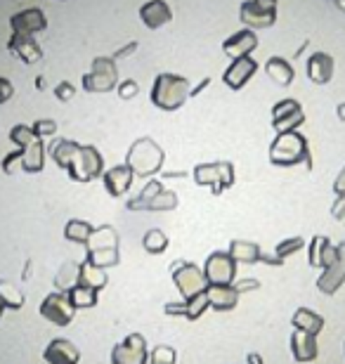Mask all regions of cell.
Segmentation results:
<instances>
[{
  "label": "cell",
  "instance_id": "cell-39",
  "mask_svg": "<svg viewBox=\"0 0 345 364\" xmlns=\"http://www.w3.org/2000/svg\"><path fill=\"white\" fill-rule=\"evenodd\" d=\"M147 364H178V350L171 346H154Z\"/></svg>",
  "mask_w": 345,
  "mask_h": 364
},
{
  "label": "cell",
  "instance_id": "cell-30",
  "mask_svg": "<svg viewBox=\"0 0 345 364\" xmlns=\"http://www.w3.org/2000/svg\"><path fill=\"white\" fill-rule=\"evenodd\" d=\"M164 182L161 180H156V178H149L144 182V187H142V192H139L137 196H133L126 206H128V210H149V206H152V201L156 199V196L164 192Z\"/></svg>",
  "mask_w": 345,
  "mask_h": 364
},
{
  "label": "cell",
  "instance_id": "cell-11",
  "mask_svg": "<svg viewBox=\"0 0 345 364\" xmlns=\"http://www.w3.org/2000/svg\"><path fill=\"white\" fill-rule=\"evenodd\" d=\"M149 348L142 333H128L121 343L112 348V364H147Z\"/></svg>",
  "mask_w": 345,
  "mask_h": 364
},
{
  "label": "cell",
  "instance_id": "cell-43",
  "mask_svg": "<svg viewBox=\"0 0 345 364\" xmlns=\"http://www.w3.org/2000/svg\"><path fill=\"white\" fill-rule=\"evenodd\" d=\"M0 168H3L5 176H17V173H21V149L10 151V154L0 161Z\"/></svg>",
  "mask_w": 345,
  "mask_h": 364
},
{
  "label": "cell",
  "instance_id": "cell-57",
  "mask_svg": "<svg viewBox=\"0 0 345 364\" xmlns=\"http://www.w3.org/2000/svg\"><path fill=\"white\" fill-rule=\"evenodd\" d=\"M336 7H339L341 12H345V0H336Z\"/></svg>",
  "mask_w": 345,
  "mask_h": 364
},
{
  "label": "cell",
  "instance_id": "cell-6",
  "mask_svg": "<svg viewBox=\"0 0 345 364\" xmlns=\"http://www.w3.org/2000/svg\"><path fill=\"white\" fill-rule=\"evenodd\" d=\"M192 178L199 187H211V192L220 196L234 185V166L230 161L196 164L192 171Z\"/></svg>",
  "mask_w": 345,
  "mask_h": 364
},
{
  "label": "cell",
  "instance_id": "cell-9",
  "mask_svg": "<svg viewBox=\"0 0 345 364\" xmlns=\"http://www.w3.org/2000/svg\"><path fill=\"white\" fill-rule=\"evenodd\" d=\"M38 312L48 322H53L57 326H69L76 317V308H73L69 291H53L41 301Z\"/></svg>",
  "mask_w": 345,
  "mask_h": 364
},
{
  "label": "cell",
  "instance_id": "cell-38",
  "mask_svg": "<svg viewBox=\"0 0 345 364\" xmlns=\"http://www.w3.org/2000/svg\"><path fill=\"white\" fill-rule=\"evenodd\" d=\"M10 140H12V144H17V149H26L28 144H33L38 137H36L31 126H26V123H17V126H12V130H10Z\"/></svg>",
  "mask_w": 345,
  "mask_h": 364
},
{
  "label": "cell",
  "instance_id": "cell-19",
  "mask_svg": "<svg viewBox=\"0 0 345 364\" xmlns=\"http://www.w3.org/2000/svg\"><path fill=\"white\" fill-rule=\"evenodd\" d=\"M334 67H336L334 57L329 53L317 50V53H312L310 57H307L305 74L314 85H327V83H331V78H334Z\"/></svg>",
  "mask_w": 345,
  "mask_h": 364
},
{
  "label": "cell",
  "instance_id": "cell-7",
  "mask_svg": "<svg viewBox=\"0 0 345 364\" xmlns=\"http://www.w3.org/2000/svg\"><path fill=\"white\" fill-rule=\"evenodd\" d=\"M277 3L279 0H244L239 7V19L246 28L262 31L275 26L277 21Z\"/></svg>",
  "mask_w": 345,
  "mask_h": 364
},
{
  "label": "cell",
  "instance_id": "cell-52",
  "mask_svg": "<svg viewBox=\"0 0 345 364\" xmlns=\"http://www.w3.org/2000/svg\"><path fill=\"white\" fill-rule=\"evenodd\" d=\"M334 194L336 196H345V166H343V171L334 180Z\"/></svg>",
  "mask_w": 345,
  "mask_h": 364
},
{
  "label": "cell",
  "instance_id": "cell-13",
  "mask_svg": "<svg viewBox=\"0 0 345 364\" xmlns=\"http://www.w3.org/2000/svg\"><path fill=\"white\" fill-rule=\"evenodd\" d=\"M10 28H12V33L33 36V38H38L43 31H48V17L41 7H26V10L12 14Z\"/></svg>",
  "mask_w": 345,
  "mask_h": 364
},
{
  "label": "cell",
  "instance_id": "cell-14",
  "mask_svg": "<svg viewBox=\"0 0 345 364\" xmlns=\"http://www.w3.org/2000/svg\"><path fill=\"white\" fill-rule=\"evenodd\" d=\"M255 71H258V62H255L251 55L237 57V60H232V62H230V67L225 69L223 83H225L230 90H241V88H244V85L255 76Z\"/></svg>",
  "mask_w": 345,
  "mask_h": 364
},
{
  "label": "cell",
  "instance_id": "cell-27",
  "mask_svg": "<svg viewBox=\"0 0 345 364\" xmlns=\"http://www.w3.org/2000/svg\"><path fill=\"white\" fill-rule=\"evenodd\" d=\"M291 324H293V329L314 333V336L324 331V317H322L319 312H314L312 308H298L296 312H293Z\"/></svg>",
  "mask_w": 345,
  "mask_h": 364
},
{
  "label": "cell",
  "instance_id": "cell-44",
  "mask_svg": "<svg viewBox=\"0 0 345 364\" xmlns=\"http://www.w3.org/2000/svg\"><path fill=\"white\" fill-rule=\"evenodd\" d=\"M116 92H119V97L121 100H133L137 97V92H139V83L135 81V78H126V81H121L119 85H116Z\"/></svg>",
  "mask_w": 345,
  "mask_h": 364
},
{
  "label": "cell",
  "instance_id": "cell-34",
  "mask_svg": "<svg viewBox=\"0 0 345 364\" xmlns=\"http://www.w3.org/2000/svg\"><path fill=\"white\" fill-rule=\"evenodd\" d=\"M26 303L24 294L12 282H0V305L5 310H21Z\"/></svg>",
  "mask_w": 345,
  "mask_h": 364
},
{
  "label": "cell",
  "instance_id": "cell-5",
  "mask_svg": "<svg viewBox=\"0 0 345 364\" xmlns=\"http://www.w3.org/2000/svg\"><path fill=\"white\" fill-rule=\"evenodd\" d=\"M67 173L73 182H83V185L97 180L105 173V156H102V151L95 144H80L76 156L71 159Z\"/></svg>",
  "mask_w": 345,
  "mask_h": 364
},
{
  "label": "cell",
  "instance_id": "cell-53",
  "mask_svg": "<svg viewBox=\"0 0 345 364\" xmlns=\"http://www.w3.org/2000/svg\"><path fill=\"white\" fill-rule=\"evenodd\" d=\"M336 253H339V256H336V260H339V263H341V267H343V270H345V242L336 244Z\"/></svg>",
  "mask_w": 345,
  "mask_h": 364
},
{
  "label": "cell",
  "instance_id": "cell-18",
  "mask_svg": "<svg viewBox=\"0 0 345 364\" xmlns=\"http://www.w3.org/2000/svg\"><path fill=\"white\" fill-rule=\"evenodd\" d=\"M7 50H10V55L14 60H19L24 64H38L43 60V50L33 36L12 33L10 41H7Z\"/></svg>",
  "mask_w": 345,
  "mask_h": 364
},
{
  "label": "cell",
  "instance_id": "cell-61",
  "mask_svg": "<svg viewBox=\"0 0 345 364\" xmlns=\"http://www.w3.org/2000/svg\"><path fill=\"white\" fill-rule=\"evenodd\" d=\"M331 3H336V0H331Z\"/></svg>",
  "mask_w": 345,
  "mask_h": 364
},
{
  "label": "cell",
  "instance_id": "cell-1",
  "mask_svg": "<svg viewBox=\"0 0 345 364\" xmlns=\"http://www.w3.org/2000/svg\"><path fill=\"white\" fill-rule=\"evenodd\" d=\"M189 97H192V83H189L185 76L164 71V74H159L154 78L149 100L161 112H178Z\"/></svg>",
  "mask_w": 345,
  "mask_h": 364
},
{
  "label": "cell",
  "instance_id": "cell-37",
  "mask_svg": "<svg viewBox=\"0 0 345 364\" xmlns=\"http://www.w3.org/2000/svg\"><path fill=\"white\" fill-rule=\"evenodd\" d=\"M208 308H211V305H208L206 291H203V294H196L192 298H185V319H189V322H196V319H199Z\"/></svg>",
  "mask_w": 345,
  "mask_h": 364
},
{
  "label": "cell",
  "instance_id": "cell-33",
  "mask_svg": "<svg viewBox=\"0 0 345 364\" xmlns=\"http://www.w3.org/2000/svg\"><path fill=\"white\" fill-rule=\"evenodd\" d=\"M95 232V225H90L87 220H78V218H71V220L64 225V239L71 244H87L90 242Z\"/></svg>",
  "mask_w": 345,
  "mask_h": 364
},
{
  "label": "cell",
  "instance_id": "cell-24",
  "mask_svg": "<svg viewBox=\"0 0 345 364\" xmlns=\"http://www.w3.org/2000/svg\"><path fill=\"white\" fill-rule=\"evenodd\" d=\"M265 74L272 78L277 85L286 88V85H291L293 78H296V69H293V64L286 60V57L275 55L265 62Z\"/></svg>",
  "mask_w": 345,
  "mask_h": 364
},
{
  "label": "cell",
  "instance_id": "cell-2",
  "mask_svg": "<svg viewBox=\"0 0 345 364\" xmlns=\"http://www.w3.org/2000/svg\"><path fill=\"white\" fill-rule=\"evenodd\" d=\"M270 164L272 166H298L305 164L312 168V154L307 137L300 135L298 130H286V133H277V137L270 144Z\"/></svg>",
  "mask_w": 345,
  "mask_h": 364
},
{
  "label": "cell",
  "instance_id": "cell-4",
  "mask_svg": "<svg viewBox=\"0 0 345 364\" xmlns=\"http://www.w3.org/2000/svg\"><path fill=\"white\" fill-rule=\"evenodd\" d=\"M119 85V69H116L114 57H95L90 64V71H85L80 78V88L85 92H112Z\"/></svg>",
  "mask_w": 345,
  "mask_h": 364
},
{
  "label": "cell",
  "instance_id": "cell-32",
  "mask_svg": "<svg viewBox=\"0 0 345 364\" xmlns=\"http://www.w3.org/2000/svg\"><path fill=\"white\" fill-rule=\"evenodd\" d=\"M345 284V270L341 267V263L336 260L331 267H327V270H322V274L317 277V289L322 291L324 296H334L336 291Z\"/></svg>",
  "mask_w": 345,
  "mask_h": 364
},
{
  "label": "cell",
  "instance_id": "cell-49",
  "mask_svg": "<svg viewBox=\"0 0 345 364\" xmlns=\"http://www.w3.org/2000/svg\"><path fill=\"white\" fill-rule=\"evenodd\" d=\"M137 48H139V43L137 41H133V43H128V46H123L119 53L114 55V60L119 62V60H128L130 55H135L137 53Z\"/></svg>",
  "mask_w": 345,
  "mask_h": 364
},
{
  "label": "cell",
  "instance_id": "cell-22",
  "mask_svg": "<svg viewBox=\"0 0 345 364\" xmlns=\"http://www.w3.org/2000/svg\"><path fill=\"white\" fill-rule=\"evenodd\" d=\"M291 353L296 362H314L319 355V343L314 333L296 329L291 333Z\"/></svg>",
  "mask_w": 345,
  "mask_h": 364
},
{
  "label": "cell",
  "instance_id": "cell-51",
  "mask_svg": "<svg viewBox=\"0 0 345 364\" xmlns=\"http://www.w3.org/2000/svg\"><path fill=\"white\" fill-rule=\"evenodd\" d=\"M260 263H265V265H272V267H282L286 260H282L277 256V253H265L262 251V256H260Z\"/></svg>",
  "mask_w": 345,
  "mask_h": 364
},
{
  "label": "cell",
  "instance_id": "cell-47",
  "mask_svg": "<svg viewBox=\"0 0 345 364\" xmlns=\"http://www.w3.org/2000/svg\"><path fill=\"white\" fill-rule=\"evenodd\" d=\"M232 287L237 289V294L241 296L244 291H255V289H260V282H258V279H234Z\"/></svg>",
  "mask_w": 345,
  "mask_h": 364
},
{
  "label": "cell",
  "instance_id": "cell-60",
  "mask_svg": "<svg viewBox=\"0 0 345 364\" xmlns=\"http://www.w3.org/2000/svg\"><path fill=\"white\" fill-rule=\"evenodd\" d=\"M343 353H345V346H343Z\"/></svg>",
  "mask_w": 345,
  "mask_h": 364
},
{
  "label": "cell",
  "instance_id": "cell-21",
  "mask_svg": "<svg viewBox=\"0 0 345 364\" xmlns=\"http://www.w3.org/2000/svg\"><path fill=\"white\" fill-rule=\"evenodd\" d=\"M43 360L48 364H78L80 350L69 338H53L43 350Z\"/></svg>",
  "mask_w": 345,
  "mask_h": 364
},
{
  "label": "cell",
  "instance_id": "cell-28",
  "mask_svg": "<svg viewBox=\"0 0 345 364\" xmlns=\"http://www.w3.org/2000/svg\"><path fill=\"white\" fill-rule=\"evenodd\" d=\"M80 149V144L76 140H69V137H57L50 144V156H53V161L60 166L62 171L69 168L71 159L76 156V151Z\"/></svg>",
  "mask_w": 345,
  "mask_h": 364
},
{
  "label": "cell",
  "instance_id": "cell-48",
  "mask_svg": "<svg viewBox=\"0 0 345 364\" xmlns=\"http://www.w3.org/2000/svg\"><path fill=\"white\" fill-rule=\"evenodd\" d=\"M164 312L168 317H185V301L180 303H166L164 305Z\"/></svg>",
  "mask_w": 345,
  "mask_h": 364
},
{
  "label": "cell",
  "instance_id": "cell-23",
  "mask_svg": "<svg viewBox=\"0 0 345 364\" xmlns=\"http://www.w3.org/2000/svg\"><path fill=\"white\" fill-rule=\"evenodd\" d=\"M206 296H208V305L216 312H230L237 308V303H239V294L232 284H216V287H208Z\"/></svg>",
  "mask_w": 345,
  "mask_h": 364
},
{
  "label": "cell",
  "instance_id": "cell-26",
  "mask_svg": "<svg viewBox=\"0 0 345 364\" xmlns=\"http://www.w3.org/2000/svg\"><path fill=\"white\" fill-rule=\"evenodd\" d=\"M87 253H100V251H119V235L112 225H102V228H95L90 242L85 244Z\"/></svg>",
  "mask_w": 345,
  "mask_h": 364
},
{
  "label": "cell",
  "instance_id": "cell-29",
  "mask_svg": "<svg viewBox=\"0 0 345 364\" xmlns=\"http://www.w3.org/2000/svg\"><path fill=\"white\" fill-rule=\"evenodd\" d=\"M230 256L237 260V263H246V265H255L260 263L262 249L255 242H246V239H234L230 244Z\"/></svg>",
  "mask_w": 345,
  "mask_h": 364
},
{
  "label": "cell",
  "instance_id": "cell-56",
  "mask_svg": "<svg viewBox=\"0 0 345 364\" xmlns=\"http://www.w3.org/2000/svg\"><path fill=\"white\" fill-rule=\"evenodd\" d=\"M336 116H339L341 121H345V102H341V105L336 107Z\"/></svg>",
  "mask_w": 345,
  "mask_h": 364
},
{
  "label": "cell",
  "instance_id": "cell-36",
  "mask_svg": "<svg viewBox=\"0 0 345 364\" xmlns=\"http://www.w3.org/2000/svg\"><path fill=\"white\" fill-rule=\"evenodd\" d=\"M69 298H71V303H73V308H76V310L95 308V305H97V301H100L97 291L85 289V287H78V284L69 291Z\"/></svg>",
  "mask_w": 345,
  "mask_h": 364
},
{
  "label": "cell",
  "instance_id": "cell-40",
  "mask_svg": "<svg viewBox=\"0 0 345 364\" xmlns=\"http://www.w3.org/2000/svg\"><path fill=\"white\" fill-rule=\"evenodd\" d=\"M303 249H305V239L303 237H289V239H282V242L275 246V253L282 260H286V258H291L293 253H298Z\"/></svg>",
  "mask_w": 345,
  "mask_h": 364
},
{
  "label": "cell",
  "instance_id": "cell-12",
  "mask_svg": "<svg viewBox=\"0 0 345 364\" xmlns=\"http://www.w3.org/2000/svg\"><path fill=\"white\" fill-rule=\"evenodd\" d=\"M305 123V109L300 107L298 100L286 97L275 102L272 107V126L277 133H286V130H298Z\"/></svg>",
  "mask_w": 345,
  "mask_h": 364
},
{
  "label": "cell",
  "instance_id": "cell-42",
  "mask_svg": "<svg viewBox=\"0 0 345 364\" xmlns=\"http://www.w3.org/2000/svg\"><path fill=\"white\" fill-rule=\"evenodd\" d=\"M31 128L38 140H46V137H53L57 133V121L55 119H36L31 123Z\"/></svg>",
  "mask_w": 345,
  "mask_h": 364
},
{
  "label": "cell",
  "instance_id": "cell-8",
  "mask_svg": "<svg viewBox=\"0 0 345 364\" xmlns=\"http://www.w3.org/2000/svg\"><path fill=\"white\" fill-rule=\"evenodd\" d=\"M171 277H173V284L175 289L180 291L182 301L185 298H192L196 294H203L208 289V282L203 277V270H199L194 263H187V260H180L171 267Z\"/></svg>",
  "mask_w": 345,
  "mask_h": 364
},
{
  "label": "cell",
  "instance_id": "cell-35",
  "mask_svg": "<svg viewBox=\"0 0 345 364\" xmlns=\"http://www.w3.org/2000/svg\"><path fill=\"white\" fill-rule=\"evenodd\" d=\"M168 237H166V232L164 230H159V228H154V230H147L144 232V237H142V246H144V251L147 253H152V256H161L166 249H168Z\"/></svg>",
  "mask_w": 345,
  "mask_h": 364
},
{
  "label": "cell",
  "instance_id": "cell-3",
  "mask_svg": "<svg viewBox=\"0 0 345 364\" xmlns=\"http://www.w3.org/2000/svg\"><path fill=\"white\" fill-rule=\"evenodd\" d=\"M126 166L135 173V178L149 180L164 168V149L152 137H139L130 144L126 154Z\"/></svg>",
  "mask_w": 345,
  "mask_h": 364
},
{
  "label": "cell",
  "instance_id": "cell-45",
  "mask_svg": "<svg viewBox=\"0 0 345 364\" xmlns=\"http://www.w3.org/2000/svg\"><path fill=\"white\" fill-rule=\"evenodd\" d=\"M76 85H73L71 81H60L55 85V97L60 102H71L73 97H76Z\"/></svg>",
  "mask_w": 345,
  "mask_h": 364
},
{
  "label": "cell",
  "instance_id": "cell-59",
  "mask_svg": "<svg viewBox=\"0 0 345 364\" xmlns=\"http://www.w3.org/2000/svg\"><path fill=\"white\" fill-rule=\"evenodd\" d=\"M57 3H67V0H57Z\"/></svg>",
  "mask_w": 345,
  "mask_h": 364
},
{
  "label": "cell",
  "instance_id": "cell-50",
  "mask_svg": "<svg viewBox=\"0 0 345 364\" xmlns=\"http://www.w3.org/2000/svg\"><path fill=\"white\" fill-rule=\"evenodd\" d=\"M331 215L336 220H343L345 218V196H336L334 206H331Z\"/></svg>",
  "mask_w": 345,
  "mask_h": 364
},
{
  "label": "cell",
  "instance_id": "cell-25",
  "mask_svg": "<svg viewBox=\"0 0 345 364\" xmlns=\"http://www.w3.org/2000/svg\"><path fill=\"white\" fill-rule=\"evenodd\" d=\"M107 282H109L107 272L102 270V267L92 265L90 260H83V263L78 265V279H76L78 287L92 289V291H97V294H100V291L107 287Z\"/></svg>",
  "mask_w": 345,
  "mask_h": 364
},
{
  "label": "cell",
  "instance_id": "cell-16",
  "mask_svg": "<svg viewBox=\"0 0 345 364\" xmlns=\"http://www.w3.org/2000/svg\"><path fill=\"white\" fill-rule=\"evenodd\" d=\"M336 244L329 237L314 235L307 244V263L312 267H319V270H327L336 263Z\"/></svg>",
  "mask_w": 345,
  "mask_h": 364
},
{
  "label": "cell",
  "instance_id": "cell-20",
  "mask_svg": "<svg viewBox=\"0 0 345 364\" xmlns=\"http://www.w3.org/2000/svg\"><path fill=\"white\" fill-rule=\"evenodd\" d=\"M255 48H258V36H255L253 28H246V26L241 28V31L232 33L230 38L223 41V53L227 57H232V60L251 55Z\"/></svg>",
  "mask_w": 345,
  "mask_h": 364
},
{
  "label": "cell",
  "instance_id": "cell-46",
  "mask_svg": "<svg viewBox=\"0 0 345 364\" xmlns=\"http://www.w3.org/2000/svg\"><path fill=\"white\" fill-rule=\"evenodd\" d=\"M14 97V83L10 78L0 76V105H7Z\"/></svg>",
  "mask_w": 345,
  "mask_h": 364
},
{
  "label": "cell",
  "instance_id": "cell-41",
  "mask_svg": "<svg viewBox=\"0 0 345 364\" xmlns=\"http://www.w3.org/2000/svg\"><path fill=\"white\" fill-rule=\"evenodd\" d=\"M173 208H178V194L171 192V189H164L149 206V210H173Z\"/></svg>",
  "mask_w": 345,
  "mask_h": 364
},
{
  "label": "cell",
  "instance_id": "cell-55",
  "mask_svg": "<svg viewBox=\"0 0 345 364\" xmlns=\"http://www.w3.org/2000/svg\"><path fill=\"white\" fill-rule=\"evenodd\" d=\"M46 76H36V81H33V85H36V90H46Z\"/></svg>",
  "mask_w": 345,
  "mask_h": 364
},
{
  "label": "cell",
  "instance_id": "cell-31",
  "mask_svg": "<svg viewBox=\"0 0 345 364\" xmlns=\"http://www.w3.org/2000/svg\"><path fill=\"white\" fill-rule=\"evenodd\" d=\"M43 168H46V144L43 140H36L26 149H21V171L41 173Z\"/></svg>",
  "mask_w": 345,
  "mask_h": 364
},
{
  "label": "cell",
  "instance_id": "cell-15",
  "mask_svg": "<svg viewBox=\"0 0 345 364\" xmlns=\"http://www.w3.org/2000/svg\"><path fill=\"white\" fill-rule=\"evenodd\" d=\"M137 14H139V21H142L149 31H159V28H164L173 21V10L166 0H147L137 10Z\"/></svg>",
  "mask_w": 345,
  "mask_h": 364
},
{
  "label": "cell",
  "instance_id": "cell-58",
  "mask_svg": "<svg viewBox=\"0 0 345 364\" xmlns=\"http://www.w3.org/2000/svg\"><path fill=\"white\" fill-rule=\"evenodd\" d=\"M3 310H5V308H3V305H0V317H3Z\"/></svg>",
  "mask_w": 345,
  "mask_h": 364
},
{
  "label": "cell",
  "instance_id": "cell-10",
  "mask_svg": "<svg viewBox=\"0 0 345 364\" xmlns=\"http://www.w3.org/2000/svg\"><path fill=\"white\" fill-rule=\"evenodd\" d=\"M237 260L230 256V251H213L203 263V277L208 287L216 284H234L237 279Z\"/></svg>",
  "mask_w": 345,
  "mask_h": 364
},
{
  "label": "cell",
  "instance_id": "cell-54",
  "mask_svg": "<svg viewBox=\"0 0 345 364\" xmlns=\"http://www.w3.org/2000/svg\"><path fill=\"white\" fill-rule=\"evenodd\" d=\"M246 364H265V360H262L260 353H248L246 355Z\"/></svg>",
  "mask_w": 345,
  "mask_h": 364
},
{
  "label": "cell",
  "instance_id": "cell-17",
  "mask_svg": "<svg viewBox=\"0 0 345 364\" xmlns=\"http://www.w3.org/2000/svg\"><path fill=\"white\" fill-rule=\"evenodd\" d=\"M102 182H105L107 194L119 199V196H126L130 192V187H133V182H135V173L130 171L126 164H121L102 173Z\"/></svg>",
  "mask_w": 345,
  "mask_h": 364
}]
</instances>
